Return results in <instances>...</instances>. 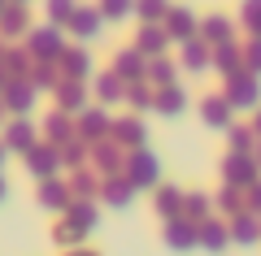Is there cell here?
Listing matches in <instances>:
<instances>
[{
  "label": "cell",
  "instance_id": "7a4b0ae2",
  "mask_svg": "<svg viewBox=\"0 0 261 256\" xmlns=\"http://www.w3.org/2000/svg\"><path fill=\"white\" fill-rule=\"evenodd\" d=\"M0 195H5V183H0Z\"/></svg>",
  "mask_w": 261,
  "mask_h": 256
},
{
  "label": "cell",
  "instance_id": "6da1fadb",
  "mask_svg": "<svg viewBox=\"0 0 261 256\" xmlns=\"http://www.w3.org/2000/svg\"><path fill=\"white\" fill-rule=\"evenodd\" d=\"M170 243H174V247H187V243H192V230H183V226H170Z\"/></svg>",
  "mask_w": 261,
  "mask_h": 256
}]
</instances>
